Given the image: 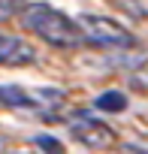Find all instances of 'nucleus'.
Segmentation results:
<instances>
[{"instance_id":"1","label":"nucleus","mask_w":148,"mask_h":154,"mask_svg":"<svg viewBox=\"0 0 148 154\" xmlns=\"http://www.w3.org/2000/svg\"><path fill=\"white\" fill-rule=\"evenodd\" d=\"M24 27H30L33 33H39L48 45H57V48H76L82 39L79 27L72 18H66L60 9L48 6V3H24Z\"/></svg>"},{"instance_id":"2","label":"nucleus","mask_w":148,"mask_h":154,"mask_svg":"<svg viewBox=\"0 0 148 154\" xmlns=\"http://www.w3.org/2000/svg\"><path fill=\"white\" fill-rule=\"evenodd\" d=\"M76 27L82 33V39L97 42V45H112V48H130L136 39L130 30H124L118 21L106 18V15H79Z\"/></svg>"},{"instance_id":"3","label":"nucleus","mask_w":148,"mask_h":154,"mask_svg":"<svg viewBox=\"0 0 148 154\" xmlns=\"http://www.w3.org/2000/svg\"><path fill=\"white\" fill-rule=\"evenodd\" d=\"M69 133L76 136L82 145L97 148V151H106V148H112L118 142L115 130L106 121H100L97 115H91V112H76V115H72L69 118Z\"/></svg>"},{"instance_id":"4","label":"nucleus","mask_w":148,"mask_h":154,"mask_svg":"<svg viewBox=\"0 0 148 154\" xmlns=\"http://www.w3.org/2000/svg\"><path fill=\"white\" fill-rule=\"evenodd\" d=\"M36 60V48L18 36L0 33V66H27Z\"/></svg>"},{"instance_id":"5","label":"nucleus","mask_w":148,"mask_h":154,"mask_svg":"<svg viewBox=\"0 0 148 154\" xmlns=\"http://www.w3.org/2000/svg\"><path fill=\"white\" fill-rule=\"evenodd\" d=\"M0 106H6V109H30V91L15 88V85H3L0 88Z\"/></svg>"},{"instance_id":"6","label":"nucleus","mask_w":148,"mask_h":154,"mask_svg":"<svg viewBox=\"0 0 148 154\" xmlns=\"http://www.w3.org/2000/svg\"><path fill=\"white\" fill-rule=\"evenodd\" d=\"M94 106L103 109V112H124V109H127V97H124L121 91H106V94L97 97Z\"/></svg>"},{"instance_id":"7","label":"nucleus","mask_w":148,"mask_h":154,"mask_svg":"<svg viewBox=\"0 0 148 154\" xmlns=\"http://www.w3.org/2000/svg\"><path fill=\"white\" fill-rule=\"evenodd\" d=\"M18 9H24V0H0V24L9 21Z\"/></svg>"},{"instance_id":"8","label":"nucleus","mask_w":148,"mask_h":154,"mask_svg":"<svg viewBox=\"0 0 148 154\" xmlns=\"http://www.w3.org/2000/svg\"><path fill=\"white\" fill-rule=\"evenodd\" d=\"M36 145L42 151H51V154H63V145L54 139V136H36Z\"/></svg>"},{"instance_id":"9","label":"nucleus","mask_w":148,"mask_h":154,"mask_svg":"<svg viewBox=\"0 0 148 154\" xmlns=\"http://www.w3.org/2000/svg\"><path fill=\"white\" fill-rule=\"evenodd\" d=\"M133 85H136L139 91H148V57H145V63L133 72Z\"/></svg>"},{"instance_id":"10","label":"nucleus","mask_w":148,"mask_h":154,"mask_svg":"<svg viewBox=\"0 0 148 154\" xmlns=\"http://www.w3.org/2000/svg\"><path fill=\"white\" fill-rule=\"evenodd\" d=\"M121 3L127 6V12H130L133 18H145V12H142V6L136 3V0H121Z\"/></svg>"},{"instance_id":"11","label":"nucleus","mask_w":148,"mask_h":154,"mask_svg":"<svg viewBox=\"0 0 148 154\" xmlns=\"http://www.w3.org/2000/svg\"><path fill=\"white\" fill-rule=\"evenodd\" d=\"M121 154H148V148H139V145H121Z\"/></svg>"},{"instance_id":"12","label":"nucleus","mask_w":148,"mask_h":154,"mask_svg":"<svg viewBox=\"0 0 148 154\" xmlns=\"http://www.w3.org/2000/svg\"><path fill=\"white\" fill-rule=\"evenodd\" d=\"M3 148H6V139H3V136H0V154H3Z\"/></svg>"}]
</instances>
